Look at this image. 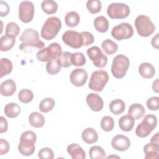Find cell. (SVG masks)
Returning a JSON list of instances; mask_svg holds the SVG:
<instances>
[{
	"instance_id": "43",
	"label": "cell",
	"mask_w": 159,
	"mask_h": 159,
	"mask_svg": "<svg viewBox=\"0 0 159 159\" xmlns=\"http://www.w3.org/2000/svg\"><path fill=\"white\" fill-rule=\"evenodd\" d=\"M48 47L50 48L52 52L53 58H57L62 53L61 47L58 43H56V42L52 43L48 45Z\"/></svg>"
},
{
	"instance_id": "33",
	"label": "cell",
	"mask_w": 159,
	"mask_h": 159,
	"mask_svg": "<svg viewBox=\"0 0 159 159\" xmlns=\"http://www.w3.org/2000/svg\"><path fill=\"white\" fill-rule=\"evenodd\" d=\"M89 155L91 159H103L106 158L104 150L98 145H94L90 148Z\"/></svg>"
},
{
	"instance_id": "26",
	"label": "cell",
	"mask_w": 159,
	"mask_h": 159,
	"mask_svg": "<svg viewBox=\"0 0 159 159\" xmlns=\"http://www.w3.org/2000/svg\"><path fill=\"white\" fill-rule=\"evenodd\" d=\"M4 112L7 117L15 118L20 114V107L16 103L10 102L5 106Z\"/></svg>"
},
{
	"instance_id": "30",
	"label": "cell",
	"mask_w": 159,
	"mask_h": 159,
	"mask_svg": "<svg viewBox=\"0 0 159 159\" xmlns=\"http://www.w3.org/2000/svg\"><path fill=\"white\" fill-rule=\"evenodd\" d=\"M41 7L45 13L47 14H53L57 12L58 4L55 1L45 0L42 1Z\"/></svg>"
},
{
	"instance_id": "49",
	"label": "cell",
	"mask_w": 159,
	"mask_h": 159,
	"mask_svg": "<svg viewBox=\"0 0 159 159\" xmlns=\"http://www.w3.org/2000/svg\"><path fill=\"white\" fill-rule=\"evenodd\" d=\"M158 34H157L155 35V36H154L151 41V44L152 45L153 47H154L156 49H158L159 48V44H158Z\"/></svg>"
},
{
	"instance_id": "13",
	"label": "cell",
	"mask_w": 159,
	"mask_h": 159,
	"mask_svg": "<svg viewBox=\"0 0 159 159\" xmlns=\"http://www.w3.org/2000/svg\"><path fill=\"white\" fill-rule=\"evenodd\" d=\"M88 73L83 68L74 69L70 76L71 83L75 86L80 87L85 84L88 80Z\"/></svg>"
},
{
	"instance_id": "37",
	"label": "cell",
	"mask_w": 159,
	"mask_h": 159,
	"mask_svg": "<svg viewBox=\"0 0 159 159\" xmlns=\"http://www.w3.org/2000/svg\"><path fill=\"white\" fill-rule=\"evenodd\" d=\"M33 98V92L29 89H22L18 93V99L23 103H29L32 101Z\"/></svg>"
},
{
	"instance_id": "2",
	"label": "cell",
	"mask_w": 159,
	"mask_h": 159,
	"mask_svg": "<svg viewBox=\"0 0 159 159\" xmlns=\"http://www.w3.org/2000/svg\"><path fill=\"white\" fill-rule=\"evenodd\" d=\"M37 140V136L35 132L31 130H27L21 134L20 142L18 145L19 153L24 156L32 155L35 150V142Z\"/></svg>"
},
{
	"instance_id": "25",
	"label": "cell",
	"mask_w": 159,
	"mask_h": 159,
	"mask_svg": "<svg viewBox=\"0 0 159 159\" xmlns=\"http://www.w3.org/2000/svg\"><path fill=\"white\" fill-rule=\"evenodd\" d=\"M94 26L97 31L101 33L106 32L109 29L108 20L103 16H98L94 20Z\"/></svg>"
},
{
	"instance_id": "34",
	"label": "cell",
	"mask_w": 159,
	"mask_h": 159,
	"mask_svg": "<svg viewBox=\"0 0 159 159\" xmlns=\"http://www.w3.org/2000/svg\"><path fill=\"white\" fill-rule=\"evenodd\" d=\"M55 100L51 98H47L43 99L39 104V107L41 112L47 113L51 111L55 107Z\"/></svg>"
},
{
	"instance_id": "41",
	"label": "cell",
	"mask_w": 159,
	"mask_h": 159,
	"mask_svg": "<svg viewBox=\"0 0 159 159\" xmlns=\"http://www.w3.org/2000/svg\"><path fill=\"white\" fill-rule=\"evenodd\" d=\"M71 53L68 52H64L61 53V55L57 58L61 64V67L63 68H68L71 66Z\"/></svg>"
},
{
	"instance_id": "20",
	"label": "cell",
	"mask_w": 159,
	"mask_h": 159,
	"mask_svg": "<svg viewBox=\"0 0 159 159\" xmlns=\"http://www.w3.org/2000/svg\"><path fill=\"white\" fill-rule=\"evenodd\" d=\"M145 110L144 107L139 103H134L130 106L128 110V114L131 116L134 119L139 120L145 114Z\"/></svg>"
},
{
	"instance_id": "10",
	"label": "cell",
	"mask_w": 159,
	"mask_h": 159,
	"mask_svg": "<svg viewBox=\"0 0 159 159\" xmlns=\"http://www.w3.org/2000/svg\"><path fill=\"white\" fill-rule=\"evenodd\" d=\"M62 40L66 45L76 49L81 48L84 43L81 33L71 30H68L63 33Z\"/></svg>"
},
{
	"instance_id": "11",
	"label": "cell",
	"mask_w": 159,
	"mask_h": 159,
	"mask_svg": "<svg viewBox=\"0 0 159 159\" xmlns=\"http://www.w3.org/2000/svg\"><path fill=\"white\" fill-rule=\"evenodd\" d=\"M87 55L94 65L98 68L105 67L107 63V57L103 54L101 48L93 46L87 50Z\"/></svg>"
},
{
	"instance_id": "21",
	"label": "cell",
	"mask_w": 159,
	"mask_h": 159,
	"mask_svg": "<svg viewBox=\"0 0 159 159\" xmlns=\"http://www.w3.org/2000/svg\"><path fill=\"white\" fill-rule=\"evenodd\" d=\"M139 72L141 76L144 78H151L155 73L154 66L150 63L144 62L140 65L139 67Z\"/></svg>"
},
{
	"instance_id": "29",
	"label": "cell",
	"mask_w": 159,
	"mask_h": 159,
	"mask_svg": "<svg viewBox=\"0 0 159 159\" xmlns=\"http://www.w3.org/2000/svg\"><path fill=\"white\" fill-rule=\"evenodd\" d=\"M61 66L58 58H53L49 60L46 65V70L50 75L57 74L61 70Z\"/></svg>"
},
{
	"instance_id": "45",
	"label": "cell",
	"mask_w": 159,
	"mask_h": 159,
	"mask_svg": "<svg viewBox=\"0 0 159 159\" xmlns=\"http://www.w3.org/2000/svg\"><path fill=\"white\" fill-rule=\"evenodd\" d=\"M83 37V40H84V43L83 45L85 46H88L89 45H91L94 40V38L93 35L88 31H84L81 32Z\"/></svg>"
},
{
	"instance_id": "38",
	"label": "cell",
	"mask_w": 159,
	"mask_h": 159,
	"mask_svg": "<svg viewBox=\"0 0 159 159\" xmlns=\"http://www.w3.org/2000/svg\"><path fill=\"white\" fill-rule=\"evenodd\" d=\"M20 32V27L17 23L14 22H9L6 27V35L15 38Z\"/></svg>"
},
{
	"instance_id": "48",
	"label": "cell",
	"mask_w": 159,
	"mask_h": 159,
	"mask_svg": "<svg viewBox=\"0 0 159 159\" xmlns=\"http://www.w3.org/2000/svg\"><path fill=\"white\" fill-rule=\"evenodd\" d=\"M1 119V124H0V133H4L7 130V127H8V124L6 119L3 117L1 116L0 117Z\"/></svg>"
},
{
	"instance_id": "31",
	"label": "cell",
	"mask_w": 159,
	"mask_h": 159,
	"mask_svg": "<svg viewBox=\"0 0 159 159\" xmlns=\"http://www.w3.org/2000/svg\"><path fill=\"white\" fill-rule=\"evenodd\" d=\"M0 78L11 73L12 70V64L10 60L6 58H2L0 60Z\"/></svg>"
},
{
	"instance_id": "28",
	"label": "cell",
	"mask_w": 159,
	"mask_h": 159,
	"mask_svg": "<svg viewBox=\"0 0 159 159\" xmlns=\"http://www.w3.org/2000/svg\"><path fill=\"white\" fill-rule=\"evenodd\" d=\"M65 23L68 27H76L80 22V17L78 12L75 11L68 12L65 17Z\"/></svg>"
},
{
	"instance_id": "5",
	"label": "cell",
	"mask_w": 159,
	"mask_h": 159,
	"mask_svg": "<svg viewBox=\"0 0 159 159\" xmlns=\"http://www.w3.org/2000/svg\"><path fill=\"white\" fill-rule=\"evenodd\" d=\"M135 26L138 34L144 37L151 35L155 30L150 18L145 15H139L135 18Z\"/></svg>"
},
{
	"instance_id": "24",
	"label": "cell",
	"mask_w": 159,
	"mask_h": 159,
	"mask_svg": "<svg viewBox=\"0 0 159 159\" xmlns=\"http://www.w3.org/2000/svg\"><path fill=\"white\" fill-rule=\"evenodd\" d=\"M45 121L43 116L38 112H33L29 116L30 124L35 128H40L43 126Z\"/></svg>"
},
{
	"instance_id": "39",
	"label": "cell",
	"mask_w": 159,
	"mask_h": 159,
	"mask_svg": "<svg viewBox=\"0 0 159 159\" xmlns=\"http://www.w3.org/2000/svg\"><path fill=\"white\" fill-rule=\"evenodd\" d=\"M101 127L106 132L111 131L114 127V120L113 118L109 116L103 117L101 121Z\"/></svg>"
},
{
	"instance_id": "40",
	"label": "cell",
	"mask_w": 159,
	"mask_h": 159,
	"mask_svg": "<svg viewBox=\"0 0 159 159\" xmlns=\"http://www.w3.org/2000/svg\"><path fill=\"white\" fill-rule=\"evenodd\" d=\"M88 11L92 14H96L101 11L102 4L99 0H88L86 2Z\"/></svg>"
},
{
	"instance_id": "4",
	"label": "cell",
	"mask_w": 159,
	"mask_h": 159,
	"mask_svg": "<svg viewBox=\"0 0 159 159\" xmlns=\"http://www.w3.org/2000/svg\"><path fill=\"white\" fill-rule=\"evenodd\" d=\"M130 61L127 57L120 54L116 56L111 65V72L113 76L117 79L124 78L129 69Z\"/></svg>"
},
{
	"instance_id": "50",
	"label": "cell",
	"mask_w": 159,
	"mask_h": 159,
	"mask_svg": "<svg viewBox=\"0 0 159 159\" xmlns=\"http://www.w3.org/2000/svg\"><path fill=\"white\" fill-rule=\"evenodd\" d=\"M152 89L153 90V91L156 92V93H158V79H156V80L155 81H153V85H152Z\"/></svg>"
},
{
	"instance_id": "15",
	"label": "cell",
	"mask_w": 159,
	"mask_h": 159,
	"mask_svg": "<svg viewBox=\"0 0 159 159\" xmlns=\"http://www.w3.org/2000/svg\"><path fill=\"white\" fill-rule=\"evenodd\" d=\"M86 103L89 108L95 112L101 111L104 106V102L101 97L96 93H89L86 96Z\"/></svg>"
},
{
	"instance_id": "23",
	"label": "cell",
	"mask_w": 159,
	"mask_h": 159,
	"mask_svg": "<svg viewBox=\"0 0 159 159\" xmlns=\"http://www.w3.org/2000/svg\"><path fill=\"white\" fill-rule=\"evenodd\" d=\"M125 108V104L121 99L112 100L109 104V109L114 115H119L124 112Z\"/></svg>"
},
{
	"instance_id": "36",
	"label": "cell",
	"mask_w": 159,
	"mask_h": 159,
	"mask_svg": "<svg viewBox=\"0 0 159 159\" xmlns=\"http://www.w3.org/2000/svg\"><path fill=\"white\" fill-rule=\"evenodd\" d=\"M37 60L40 61L46 62L53 59L52 52L48 47L43 48L40 50L36 54Z\"/></svg>"
},
{
	"instance_id": "42",
	"label": "cell",
	"mask_w": 159,
	"mask_h": 159,
	"mask_svg": "<svg viewBox=\"0 0 159 159\" xmlns=\"http://www.w3.org/2000/svg\"><path fill=\"white\" fill-rule=\"evenodd\" d=\"M38 157L41 159H52L54 158V153L51 148L45 147L40 150Z\"/></svg>"
},
{
	"instance_id": "35",
	"label": "cell",
	"mask_w": 159,
	"mask_h": 159,
	"mask_svg": "<svg viewBox=\"0 0 159 159\" xmlns=\"http://www.w3.org/2000/svg\"><path fill=\"white\" fill-rule=\"evenodd\" d=\"M86 62V58L83 53L75 52L71 54V63L75 66H82Z\"/></svg>"
},
{
	"instance_id": "7",
	"label": "cell",
	"mask_w": 159,
	"mask_h": 159,
	"mask_svg": "<svg viewBox=\"0 0 159 159\" xmlns=\"http://www.w3.org/2000/svg\"><path fill=\"white\" fill-rule=\"evenodd\" d=\"M109 81V75L106 71L99 70L92 73L88 87L90 89L100 92L103 90L106 84Z\"/></svg>"
},
{
	"instance_id": "17",
	"label": "cell",
	"mask_w": 159,
	"mask_h": 159,
	"mask_svg": "<svg viewBox=\"0 0 159 159\" xmlns=\"http://www.w3.org/2000/svg\"><path fill=\"white\" fill-rule=\"evenodd\" d=\"M16 91V83L11 79L4 81L0 86V92L2 96H12Z\"/></svg>"
},
{
	"instance_id": "27",
	"label": "cell",
	"mask_w": 159,
	"mask_h": 159,
	"mask_svg": "<svg viewBox=\"0 0 159 159\" xmlns=\"http://www.w3.org/2000/svg\"><path fill=\"white\" fill-rule=\"evenodd\" d=\"M16 39L7 35L2 36L0 39V50L2 52H7L11 50L14 45Z\"/></svg>"
},
{
	"instance_id": "51",
	"label": "cell",
	"mask_w": 159,
	"mask_h": 159,
	"mask_svg": "<svg viewBox=\"0 0 159 159\" xmlns=\"http://www.w3.org/2000/svg\"><path fill=\"white\" fill-rule=\"evenodd\" d=\"M158 140H159V133L157 132L151 138L150 142L158 143Z\"/></svg>"
},
{
	"instance_id": "9",
	"label": "cell",
	"mask_w": 159,
	"mask_h": 159,
	"mask_svg": "<svg viewBox=\"0 0 159 159\" xmlns=\"http://www.w3.org/2000/svg\"><path fill=\"white\" fill-rule=\"evenodd\" d=\"M134 35L132 26L127 22H122L114 26L111 30V35L117 40L130 39Z\"/></svg>"
},
{
	"instance_id": "16",
	"label": "cell",
	"mask_w": 159,
	"mask_h": 159,
	"mask_svg": "<svg viewBox=\"0 0 159 159\" xmlns=\"http://www.w3.org/2000/svg\"><path fill=\"white\" fill-rule=\"evenodd\" d=\"M158 143L150 142L143 147V152L145 154V159H155L158 158Z\"/></svg>"
},
{
	"instance_id": "47",
	"label": "cell",
	"mask_w": 159,
	"mask_h": 159,
	"mask_svg": "<svg viewBox=\"0 0 159 159\" xmlns=\"http://www.w3.org/2000/svg\"><path fill=\"white\" fill-rule=\"evenodd\" d=\"M9 12V7L8 4L3 1H0V16H6Z\"/></svg>"
},
{
	"instance_id": "6",
	"label": "cell",
	"mask_w": 159,
	"mask_h": 159,
	"mask_svg": "<svg viewBox=\"0 0 159 159\" xmlns=\"http://www.w3.org/2000/svg\"><path fill=\"white\" fill-rule=\"evenodd\" d=\"M157 125V117L153 114L146 115L143 120L137 126L135 134L139 137H147Z\"/></svg>"
},
{
	"instance_id": "3",
	"label": "cell",
	"mask_w": 159,
	"mask_h": 159,
	"mask_svg": "<svg viewBox=\"0 0 159 159\" xmlns=\"http://www.w3.org/2000/svg\"><path fill=\"white\" fill-rule=\"evenodd\" d=\"M61 28L60 19L55 16L50 17L47 19L41 29V36L45 40H52L57 36Z\"/></svg>"
},
{
	"instance_id": "8",
	"label": "cell",
	"mask_w": 159,
	"mask_h": 159,
	"mask_svg": "<svg viewBox=\"0 0 159 159\" xmlns=\"http://www.w3.org/2000/svg\"><path fill=\"white\" fill-rule=\"evenodd\" d=\"M107 13L111 19H122L129 15L130 7L122 2H112L108 6Z\"/></svg>"
},
{
	"instance_id": "19",
	"label": "cell",
	"mask_w": 159,
	"mask_h": 159,
	"mask_svg": "<svg viewBox=\"0 0 159 159\" xmlns=\"http://www.w3.org/2000/svg\"><path fill=\"white\" fill-rule=\"evenodd\" d=\"M135 124V119L129 114L122 116L119 120L120 129L125 132L130 131Z\"/></svg>"
},
{
	"instance_id": "32",
	"label": "cell",
	"mask_w": 159,
	"mask_h": 159,
	"mask_svg": "<svg viewBox=\"0 0 159 159\" xmlns=\"http://www.w3.org/2000/svg\"><path fill=\"white\" fill-rule=\"evenodd\" d=\"M101 47L107 55H112L116 53L118 48L117 43L111 39L104 40L101 44Z\"/></svg>"
},
{
	"instance_id": "46",
	"label": "cell",
	"mask_w": 159,
	"mask_h": 159,
	"mask_svg": "<svg viewBox=\"0 0 159 159\" xmlns=\"http://www.w3.org/2000/svg\"><path fill=\"white\" fill-rule=\"evenodd\" d=\"M9 150V143L6 140L0 139V155L6 154Z\"/></svg>"
},
{
	"instance_id": "1",
	"label": "cell",
	"mask_w": 159,
	"mask_h": 159,
	"mask_svg": "<svg viewBox=\"0 0 159 159\" xmlns=\"http://www.w3.org/2000/svg\"><path fill=\"white\" fill-rule=\"evenodd\" d=\"M20 41L22 42L19 45V49L22 51H25L32 48L42 49L44 47L45 43L39 40L38 32L34 29L28 28L22 33L19 37Z\"/></svg>"
},
{
	"instance_id": "44",
	"label": "cell",
	"mask_w": 159,
	"mask_h": 159,
	"mask_svg": "<svg viewBox=\"0 0 159 159\" xmlns=\"http://www.w3.org/2000/svg\"><path fill=\"white\" fill-rule=\"evenodd\" d=\"M147 106L151 111H157L159 108V98L151 97L147 101Z\"/></svg>"
},
{
	"instance_id": "22",
	"label": "cell",
	"mask_w": 159,
	"mask_h": 159,
	"mask_svg": "<svg viewBox=\"0 0 159 159\" xmlns=\"http://www.w3.org/2000/svg\"><path fill=\"white\" fill-rule=\"evenodd\" d=\"M83 140L88 144H93L98 140L97 132L93 128L88 127L85 129L81 134Z\"/></svg>"
},
{
	"instance_id": "14",
	"label": "cell",
	"mask_w": 159,
	"mask_h": 159,
	"mask_svg": "<svg viewBox=\"0 0 159 159\" xmlns=\"http://www.w3.org/2000/svg\"><path fill=\"white\" fill-rule=\"evenodd\" d=\"M111 145L116 150L120 152L126 151L130 146V140L125 135H117L112 138Z\"/></svg>"
},
{
	"instance_id": "18",
	"label": "cell",
	"mask_w": 159,
	"mask_h": 159,
	"mask_svg": "<svg viewBox=\"0 0 159 159\" xmlns=\"http://www.w3.org/2000/svg\"><path fill=\"white\" fill-rule=\"evenodd\" d=\"M67 152L73 159H84L86 158L85 152L77 143H71L68 145Z\"/></svg>"
},
{
	"instance_id": "12",
	"label": "cell",
	"mask_w": 159,
	"mask_h": 159,
	"mask_svg": "<svg viewBox=\"0 0 159 159\" xmlns=\"http://www.w3.org/2000/svg\"><path fill=\"white\" fill-rule=\"evenodd\" d=\"M34 15V6L31 1H22L19 6V17L24 23L32 21Z\"/></svg>"
}]
</instances>
